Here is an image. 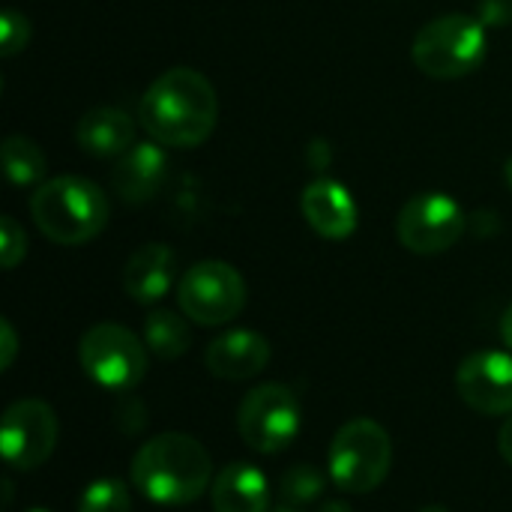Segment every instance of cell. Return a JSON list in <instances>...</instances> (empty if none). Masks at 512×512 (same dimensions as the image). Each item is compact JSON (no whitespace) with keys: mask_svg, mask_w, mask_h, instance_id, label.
I'll return each instance as SVG.
<instances>
[{"mask_svg":"<svg viewBox=\"0 0 512 512\" xmlns=\"http://www.w3.org/2000/svg\"><path fill=\"white\" fill-rule=\"evenodd\" d=\"M138 120L147 135L168 147L204 144L219 120V99L213 84L189 66L162 72L141 96Z\"/></svg>","mask_w":512,"mask_h":512,"instance_id":"6da1fadb","label":"cell"},{"mask_svg":"<svg viewBox=\"0 0 512 512\" xmlns=\"http://www.w3.org/2000/svg\"><path fill=\"white\" fill-rule=\"evenodd\" d=\"M135 489L162 507H183L198 501L213 480V462L201 441L183 432L150 438L132 459Z\"/></svg>","mask_w":512,"mask_h":512,"instance_id":"7a4b0ae2","label":"cell"},{"mask_svg":"<svg viewBox=\"0 0 512 512\" xmlns=\"http://www.w3.org/2000/svg\"><path fill=\"white\" fill-rule=\"evenodd\" d=\"M30 216L48 240L60 246H81L102 234L111 207L102 189L90 180L54 177L33 192Z\"/></svg>","mask_w":512,"mask_h":512,"instance_id":"3957f363","label":"cell"},{"mask_svg":"<svg viewBox=\"0 0 512 512\" xmlns=\"http://www.w3.org/2000/svg\"><path fill=\"white\" fill-rule=\"evenodd\" d=\"M390 465H393V441L381 423L369 417H357L348 420L333 435L327 453V471L336 489L348 495H369L387 480Z\"/></svg>","mask_w":512,"mask_h":512,"instance_id":"277c9868","label":"cell"},{"mask_svg":"<svg viewBox=\"0 0 512 512\" xmlns=\"http://www.w3.org/2000/svg\"><path fill=\"white\" fill-rule=\"evenodd\" d=\"M411 54L429 78H465L486 60V24L471 15H441L423 24Z\"/></svg>","mask_w":512,"mask_h":512,"instance_id":"5b68a950","label":"cell"},{"mask_svg":"<svg viewBox=\"0 0 512 512\" xmlns=\"http://www.w3.org/2000/svg\"><path fill=\"white\" fill-rule=\"evenodd\" d=\"M78 360L84 375L114 393H126L138 387L147 375V351L144 342L120 327V324H96L81 336Z\"/></svg>","mask_w":512,"mask_h":512,"instance_id":"8992f818","label":"cell"},{"mask_svg":"<svg viewBox=\"0 0 512 512\" xmlns=\"http://www.w3.org/2000/svg\"><path fill=\"white\" fill-rule=\"evenodd\" d=\"M300 402L285 384H261L249 390L237 408V432L255 453H285L300 435Z\"/></svg>","mask_w":512,"mask_h":512,"instance_id":"52a82bcc","label":"cell"},{"mask_svg":"<svg viewBox=\"0 0 512 512\" xmlns=\"http://www.w3.org/2000/svg\"><path fill=\"white\" fill-rule=\"evenodd\" d=\"M177 303L183 315L201 327L228 324L246 306V282L225 261H198L183 273Z\"/></svg>","mask_w":512,"mask_h":512,"instance_id":"ba28073f","label":"cell"},{"mask_svg":"<svg viewBox=\"0 0 512 512\" xmlns=\"http://www.w3.org/2000/svg\"><path fill=\"white\" fill-rule=\"evenodd\" d=\"M399 243L414 255H441L465 234V213L459 201L444 192L414 195L396 219Z\"/></svg>","mask_w":512,"mask_h":512,"instance_id":"9c48e42d","label":"cell"},{"mask_svg":"<svg viewBox=\"0 0 512 512\" xmlns=\"http://www.w3.org/2000/svg\"><path fill=\"white\" fill-rule=\"evenodd\" d=\"M57 447V414L42 399H18L0 423V450L12 471H36Z\"/></svg>","mask_w":512,"mask_h":512,"instance_id":"30bf717a","label":"cell"},{"mask_svg":"<svg viewBox=\"0 0 512 512\" xmlns=\"http://www.w3.org/2000/svg\"><path fill=\"white\" fill-rule=\"evenodd\" d=\"M456 390L480 414H512V354L477 351L465 357L456 372Z\"/></svg>","mask_w":512,"mask_h":512,"instance_id":"8fae6325","label":"cell"},{"mask_svg":"<svg viewBox=\"0 0 512 512\" xmlns=\"http://www.w3.org/2000/svg\"><path fill=\"white\" fill-rule=\"evenodd\" d=\"M300 210H303L309 228L315 234H321L324 240H348L360 222V210H357L354 195L342 183L327 180V177L312 180L303 189Z\"/></svg>","mask_w":512,"mask_h":512,"instance_id":"7c38bea8","label":"cell"},{"mask_svg":"<svg viewBox=\"0 0 512 512\" xmlns=\"http://www.w3.org/2000/svg\"><path fill=\"white\" fill-rule=\"evenodd\" d=\"M207 372L222 381H249L270 366V342L255 330H228L207 345Z\"/></svg>","mask_w":512,"mask_h":512,"instance_id":"4fadbf2b","label":"cell"},{"mask_svg":"<svg viewBox=\"0 0 512 512\" xmlns=\"http://www.w3.org/2000/svg\"><path fill=\"white\" fill-rule=\"evenodd\" d=\"M168 177V156L159 141L132 144L111 171V186L126 204L150 201Z\"/></svg>","mask_w":512,"mask_h":512,"instance_id":"5bb4252c","label":"cell"},{"mask_svg":"<svg viewBox=\"0 0 512 512\" xmlns=\"http://www.w3.org/2000/svg\"><path fill=\"white\" fill-rule=\"evenodd\" d=\"M174 273H177L174 249L165 243H144L129 255L123 267V291L141 306L159 303L171 291Z\"/></svg>","mask_w":512,"mask_h":512,"instance_id":"9a60e30c","label":"cell"},{"mask_svg":"<svg viewBox=\"0 0 512 512\" xmlns=\"http://www.w3.org/2000/svg\"><path fill=\"white\" fill-rule=\"evenodd\" d=\"M210 504L216 512H270V483L255 465L231 462L216 474Z\"/></svg>","mask_w":512,"mask_h":512,"instance_id":"2e32d148","label":"cell"},{"mask_svg":"<svg viewBox=\"0 0 512 512\" xmlns=\"http://www.w3.org/2000/svg\"><path fill=\"white\" fill-rule=\"evenodd\" d=\"M75 141L87 156H123L135 144V120L120 108H90L75 126Z\"/></svg>","mask_w":512,"mask_h":512,"instance_id":"e0dca14e","label":"cell"},{"mask_svg":"<svg viewBox=\"0 0 512 512\" xmlns=\"http://www.w3.org/2000/svg\"><path fill=\"white\" fill-rule=\"evenodd\" d=\"M144 345L159 360L183 357L189 351V345H192V333H189L186 318H180L171 309H153L144 318Z\"/></svg>","mask_w":512,"mask_h":512,"instance_id":"ac0fdd59","label":"cell"},{"mask_svg":"<svg viewBox=\"0 0 512 512\" xmlns=\"http://www.w3.org/2000/svg\"><path fill=\"white\" fill-rule=\"evenodd\" d=\"M3 171L9 177V183L15 186H30L39 183L45 177V153L33 138L24 135H9L3 141Z\"/></svg>","mask_w":512,"mask_h":512,"instance_id":"d6986e66","label":"cell"},{"mask_svg":"<svg viewBox=\"0 0 512 512\" xmlns=\"http://www.w3.org/2000/svg\"><path fill=\"white\" fill-rule=\"evenodd\" d=\"M78 512H132V498H129L126 483L117 477L93 480L78 498Z\"/></svg>","mask_w":512,"mask_h":512,"instance_id":"ffe728a7","label":"cell"},{"mask_svg":"<svg viewBox=\"0 0 512 512\" xmlns=\"http://www.w3.org/2000/svg\"><path fill=\"white\" fill-rule=\"evenodd\" d=\"M324 474L315 468V465H294L282 483H279V495L285 504H294V507H303V504H312L324 495Z\"/></svg>","mask_w":512,"mask_h":512,"instance_id":"44dd1931","label":"cell"},{"mask_svg":"<svg viewBox=\"0 0 512 512\" xmlns=\"http://www.w3.org/2000/svg\"><path fill=\"white\" fill-rule=\"evenodd\" d=\"M30 42V21L15 12V9H6L0 15V54L3 57H12L18 54L24 45Z\"/></svg>","mask_w":512,"mask_h":512,"instance_id":"7402d4cb","label":"cell"},{"mask_svg":"<svg viewBox=\"0 0 512 512\" xmlns=\"http://www.w3.org/2000/svg\"><path fill=\"white\" fill-rule=\"evenodd\" d=\"M27 255V237L24 228L12 216H0V261L6 270L18 267V261Z\"/></svg>","mask_w":512,"mask_h":512,"instance_id":"603a6c76","label":"cell"},{"mask_svg":"<svg viewBox=\"0 0 512 512\" xmlns=\"http://www.w3.org/2000/svg\"><path fill=\"white\" fill-rule=\"evenodd\" d=\"M477 18L486 27H510L512 0H477Z\"/></svg>","mask_w":512,"mask_h":512,"instance_id":"cb8c5ba5","label":"cell"},{"mask_svg":"<svg viewBox=\"0 0 512 512\" xmlns=\"http://www.w3.org/2000/svg\"><path fill=\"white\" fill-rule=\"evenodd\" d=\"M0 369L6 372V369H12V363H15V354H18V336H15V330H12V324L3 318L0 321Z\"/></svg>","mask_w":512,"mask_h":512,"instance_id":"d4e9b609","label":"cell"},{"mask_svg":"<svg viewBox=\"0 0 512 512\" xmlns=\"http://www.w3.org/2000/svg\"><path fill=\"white\" fill-rule=\"evenodd\" d=\"M498 450H501L504 462H510L512 465V414L504 420V426H501V432H498Z\"/></svg>","mask_w":512,"mask_h":512,"instance_id":"484cf974","label":"cell"},{"mask_svg":"<svg viewBox=\"0 0 512 512\" xmlns=\"http://www.w3.org/2000/svg\"><path fill=\"white\" fill-rule=\"evenodd\" d=\"M501 336H504L507 348L512 351V303L507 306V312H504V321H501Z\"/></svg>","mask_w":512,"mask_h":512,"instance_id":"4316f807","label":"cell"},{"mask_svg":"<svg viewBox=\"0 0 512 512\" xmlns=\"http://www.w3.org/2000/svg\"><path fill=\"white\" fill-rule=\"evenodd\" d=\"M315 512H354L348 504H342V501H327L324 507H318Z\"/></svg>","mask_w":512,"mask_h":512,"instance_id":"83f0119b","label":"cell"},{"mask_svg":"<svg viewBox=\"0 0 512 512\" xmlns=\"http://www.w3.org/2000/svg\"><path fill=\"white\" fill-rule=\"evenodd\" d=\"M504 180H507V186L512 189V156L507 159V165H504Z\"/></svg>","mask_w":512,"mask_h":512,"instance_id":"f1b7e54d","label":"cell"},{"mask_svg":"<svg viewBox=\"0 0 512 512\" xmlns=\"http://www.w3.org/2000/svg\"><path fill=\"white\" fill-rule=\"evenodd\" d=\"M273 512H300V507H294V504H285V501H282V504H279Z\"/></svg>","mask_w":512,"mask_h":512,"instance_id":"f546056e","label":"cell"},{"mask_svg":"<svg viewBox=\"0 0 512 512\" xmlns=\"http://www.w3.org/2000/svg\"><path fill=\"white\" fill-rule=\"evenodd\" d=\"M420 512H450V510H447V507H423Z\"/></svg>","mask_w":512,"mask_h":512,"instance_id":"4dcf8cb0","label":"cell"},{"mask_svg":"<svg viewBox=\"0 0 512 512\" xmlns=\"http://www.w3.org/2000/svg\"><path fill=\"white\" fill-rule=\"evenodd\" d=\"M27 512H51V510H39V507H36V510H27Z\"/></svg>","mask_w":512,"mask_h":512,"instance_id":"1f68e13d","label":"cell"}]
</instances>
